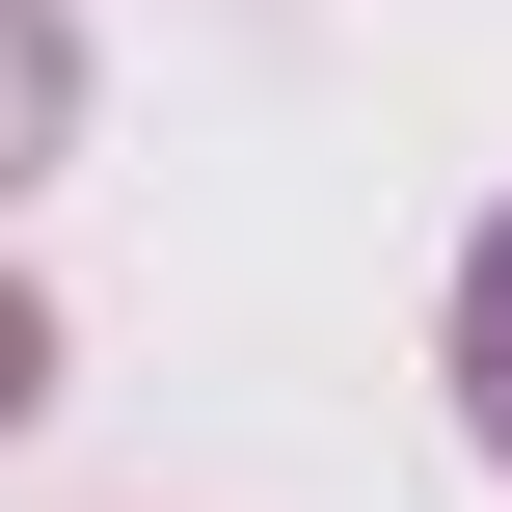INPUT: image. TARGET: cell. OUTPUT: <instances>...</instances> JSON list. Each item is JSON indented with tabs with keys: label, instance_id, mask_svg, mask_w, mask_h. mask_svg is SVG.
I'll return each mask as SVG.
<instances>
[{
	"label": "cell",
	"instance_id": "cell-1",
	"mask_svg": "<svg viewBox=\"0 0 512 512\" xmlns=\"http://www.w3.org/2000/svg\"><path fill=\"white\" fill-rule=\"evenodd\" d=\"M54 108H81V54H54V0H0V189L54 162Z\"/></svg>",
	"mask_w": 512,
	"mask_h": 512
},
{
	"label": "cell",
	"instance_id": "cell-2",
	"mask_svg": "<svg viewBox=\"0 0 512 512\" xmlns=\"http://www.w3.org/2000/svg\"><path fill=\"white\" fill-rule=\"evenodd\" d=\"M459 405H486V459H512V216H486V270H459Z\"/></svg>",
	"mask_w": 512,
	"mask_h": 512
},
{
	"label": "cell",
	"instance_id": "cell-3",
	"mask_svg": "<svg viewBox=\"0 0 512 512\" xmlns=\"http://www.w3.org/2000/svg\"><path fill=\"white\" fill-rule=\"evenodd\" d=\"M0 405H27V297H0Z\"/></svg>",
	"mask_w": 512,
	"mask_h": 512
}]
</instances>
